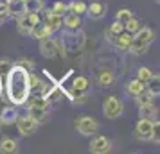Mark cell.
I'll list each match as a JSON object with an SVG mask.
<instances>
[{"label": "cell", "instance_id": "obj_20", "mask_svg": "<svg viewBox=\"0 0 160 154\" xmlns=\"http://www.w3.org/2000/svg\"><path fill=\"white\" fill-rule=\"evenodd\" d=\"M0 152H4V154L18 152V143H16V140H13V138H4L2 142H0Z\"/></svg>", "mask_w": 160, "mask_h": 154}, {"label": "cell", "instance_id": "obj_17", "mask_svg": "<svg viewBox=\"0 0 160 154\" xmlns=\"http://www.w3.org/2000/svg\"><path fill=\"white\" fill-rule=\"evenodd\" d=\"M8 7H9V16L18 18L20 15L25 13V2H22V0H11L8 4Z\"/></svg>", "mask_w": 160, "mask_h": 154}, {"label": "cell", "instance_id": "obj_9", "mask_svg": "<svg viewBox=\"0 0 160 154\" xmlns=\"http://www.w3.org/2000/svg\"><path fill=\"white\" fill-rule=\"evenodd\" d=\"M40 54L47 59H54L58 54H61V49H59V43L56 40H52L51 36L40 40Z\"/></svg>", "mask_w": 160, "mask_h": 154}, {"label": "cell", "instance_id": "obj_4", "mask_svg": "<svg viewBox=\"0 0 160 154\" xmlns=\"http://www.w3.org/2000/svg\"><path fill=\"white\" fill-rule=\"evenodd\" d=\"M15 124H16L18 133H20L22 136H29V134H32V133L38 129V124H40V122L36 120V117H34L32 113H23V115L18 113Z\"/></svg>", "mask_w": 160, "mask_h": 154}, {"label": "cell", "instance_id": "obj_5", "mask_svg": "<svg viewBox=\"0 0 160 154\" xmlns=\"http://www.w3.org/2000/svg\"><path fill=\"white\" fill-rule=\"evenodd\" d=\"M157 129H158V122L149 120V118H140L135 125V136L142 142H149V140H153Z\"/></svg>", "mask_w": 160, "mask_h": 154}, {"label": "cell", "instance_id": "obj_11", "mask_svg": "<svg viewBox=\"0 0 160 154\" xmlns=\"http://www.w3.org/2000/svg\"><path fill=\"white\" fill-rule=\"evenodd\" d=\"M106 36H108V40L113 43V47H115L117 50L121 52H128L130 50V45H131V34L130 32H126V30H122V32H119V34H110V32H106Z\"/></svg>", "mask_w": 160, "mask_h": 154}, {"label": "cell", "instance_id": "obj_30", "mask_svg": "<svg viewBox=\"0 0 160 154\" xmlns=\"http://www.w3.org/2000/svg\"><path fill=\"white\" fill-rule=\"evenodd\" d=\"M0 18L2 20H8L9 18V7L6 2H0Z\"/></svg>", "mask_w": 160, "mask_h": 154}, {"label": "cell", "instance_id": "obj_27", "mask_svg": "<svg viewBox=\"0 0 160 154\" xmlns=\"http://www.w3.org/2000/svg\"><path fill=\"white\" fill-rule=\"evenodd\" d=\"M51 11H52V13H56V15H59V16H63L68 9H67L65 2H54V4H52V7H51Z\"/></svg>", "mask_w": 160, "mask_h": 154}, {"label": "cell", "instance_id": "obj_13", "mask_svg": "<svg viewBox=\"0 0 160 154\" xmlns=\"http://www.w3.org/2000/svg\"><path fill=\"white\" fill-rule=\"evenodd\" d=\"M51 34H52V30L49 29V27H47V23L42 22V20H38L36 25H34V27L31 29V32H29V36H32L34 40H38V41H40V40H43V38H49Z\"/></svg>", "mask_w": 160, "mask_h": 154}, {"label": "cell", "instance_id": "obj_33", "mask_svg": "<svg viewBox=\"0 0 160 154\" xmlns=\"http://www.w3.org/2000/svg\"><path fill=\"white\" fill-rule=\"evenodd\" d=\"M2 23H4V20H2V18H0V25H2Z\"/></svg>", "mask_w": 160, "mask_h": 154}, {"label": "cell", "instance_id": "obj_12", "mask_svg": "<svg viewBox=\"0 0 160 154\" xmlns=\"http://www.w3.org/2000/svg\"><path fill=\"white\" fill-rule=\"evenodd\" d=\"M106 4L104 2H99V0H94V2H90V6H87V15L92 18V20H101L106 16Z\"/></svg>", "mask_w": 160, "mask_h": 154}, {"label": "cell", "instance_id": "obj_31", "mask_svg": "<svg viewBox=\"0 0 160 154\" xmlns=\"http://www.w3.org/2000/svg\"><path fill=\"white\" fill-rule=\"evenodd\" d=\"M2 91H4V82H2V72H0V97H2Z\"/></svg>", "mask_w": 160, "mask_h": 154}, {"label": "cell", "instance_id": "obj_8", "mask_svg": "<svg viewBox=\"0 0 160 154\" xmlns=\"http://www.w3.org/2000/svg\"><path fill=\"white\" fill-rule=\"evenodd\" d=\"M40 20V13H29L25 11L23 15H20L16 18V29L22 36H27L31 32V29L36 25V22Z\"/></svg>", "mask_w": 160, "mask_h": 154}, {"label": "cell", "instance_id": "obj_28", "mask_svg": "<svg viewBox=\"0 0 160 154\" xmlns=\"http://www.w3.org/2000/svg\"><path fill=\"white\" fill-rule=\"evenodd\" d=\"M124 30V25H122V22H119V20H115V22L110 25V29H108V32L110 34H119V32H122Z\"/></svg>", "mask_w": 160, "mask_h": 154}, {"label": "cell", "instance_id": "obj_1", "mask_svg": "<svg viewBox=\"0 0 160 154\" xmlns=\"http://www.w3.org/2000/svg\"><path fill=\"white\" fill-rule=\"evenodd\" d=\"M4 90L8 93V99L15 106H23L25 100L29 99L31 84H29V70L23 68L22 65H11L6 72V84Z\"/></svg>", "mask_w": 160, "mask_h": 154}, {"label": "cell", "instance_id": "obj_23", "mask_svg": "<svg viewBox=\"0 0 160 154\" xmlns=\"http://www.w3.org/2000/svg\"><path fill=\"white\" fill-rule=\"evenodd\" d=\"M113 81H115V75H113V72L112 70H101L99 72V75H97V82H99V86H110V84H113Z\"/></svg>", "mask_w": 160, "mask_h": 154}, {"label": "cell", "instance_id": "obj_16", "mask_svg": "<svg viewBox=\"0 0 160 154\" xmlns=\"http://www.w3.org/2000/svg\"><path fill=\"white\" fill-rule=\"evenodd\" d=\"M43 22L47 23V27H49L52 32H58V30L61 29V16L56 15V13H52V11H47Z\"/></svg>", "mask_w": 160, "mask_h": 154}, {"label": "cell", "instance_id": "obj_15", "mask_svg": "<svg viewBox=\"0 0 160 154\" xmlns=\"http://www.w3.org/2000/svg\"><path fill=\"white\" fill-rule=\"evenodd\" d=\"M16 117H18V110H16V106H6L2 113H0V122L4 125H9V124H15Z\"/></svg>", "mask_w": 160, "mask_h": 154}, {"label": "cell", "instance_id": "obj_7", "mask_svg": "<svg viewBox=\"0 0 160 154\" xmlns=\"http://www.w3.org/2000/svg\"><path fill=\"white\" fill-rule=\"evenodd\" d=\"M74 127L83 136H94L95 133L99 131V122L94 117H79V118H76Z\"/></svg>", "mask_w": 160, "mask_h": 154}, {"label": "cell", "instance_id": "obj_24", "mask_svg": "<svg viewBox=\"0 0 160 154\" xmlns=\"http://www.w3.org/2000/svg\"><path fill=\"white\" fill-rule=\"evenodd\" d=\"M25 11H29V13H42L43 11V0H25Z\"/></svg>", "mask_w": 160, "mask_h": 154}, {"label": "cell", "instance_id": "obj_2", "mask_svg": "<svg viewBox=\"0 0 160 154\" xmlns=\"http://www.w3.org/2000/svg\"><path fill=\"white\" fill-rule=\"evenodd\" d=\"M153 40H155V32H153L149 27H140L137 32H133L131 34V45H130V52L133 54H144L148 49H149V45L153 43Z\"/></svg>", "mask_w": 160, "mask_h": 154}, {"label": "cell", "instance_id": "obj_3", "mask_svg": "<svg viewBox=\"0 0 160 154\" xmlns=\"http://www.w3.org/2000/svg\"><path fill=\"white\" fill-rule=\"evenodd\" d=\"M83 43H85V36L81 34L79 30L76 29V32L70 30V34H65L59 41V49H61V54H67V52H79L83 49Z\"/></svg>", "mask_w": 160, "mask_h": 154}, {"label": "cell", "instance_id": "obj_29", "mask_svg": "<svg viewBox=\"0 0 160 154\" xmlns=\"http://www.w3.org/2000/svg\"><path fill=\"white\" fill-rule=\"evenodd\" d=\"M130 16H133V13H131L130 9H121V11H117V20H119V22H126V20H128V18H130Z\"/></svg>", "mask_w": 160, "mask_h": 154}, {"label": "cell", "instance_id": "obj_34", "mask_svg": "<svg viewBox=\"0 0 160 154\" xmlns=\"http://www.w3.org/2000/svg\"><path fill=\"white\" fill-rule=\"evenodd\" d=\"M155 2H157V4H158V0H155Z\"/></svg>", "mask_w": 160, "mask_h": 154}, {"label": "cell", "instance_id": "obj_10", "mask_svg": "<svg viewBox=\"0 0 160 154\" xmlns=\"http://www.w3.org/2000/svg\"><path fill=\"white\" fill-rule=\"evenodd\" d=\"M88 151L92 154H106L112 151V142H110V138L102 136V134L94 136L88 143Z\"/></svg>", "mask_w": 160, "mask_h": 154}, {"label": "cell", "instance_id": "obj_25", "mask_svg": "<svg viewBox=\"0 0 160 154\" xmlns=\"http://www.w3.org/2000/svg\"><path fill=\"white\" fill-rule=\"evenodd\" d=\"M122 25H124V30H126V32H130V34H133V32H137V30L140 29V23H138V20H137V18H133V16H130V18H128Z\"/></svg>", "mask_w": 160, "mask_h": 154}, {"label": "cell", "instance_id": "obj_21", "mask_svg": "<svg viewBox=\"0 0 160 154\" xmlns=\"http://www.w3.org/2000/svg\"><path fill=\"white\" fill-rule=\"evenodd\" d=\"M67 13H74V15H85L87 13V4L83 0H72L70 4H67Z\"/></svg>", "mask_w": 160, "mask_h": 154}, {"label": "cell", "instance_id": "obj_18", "mask_svg": "<svg viewBox=\"0 0 160 154\" xmlns=\"http://www.w3.org/2000/svg\"><path fill=\"white\" fill-rule=\"evenodd\" d=\"M146 90V84L142 81H138V79H133V81H130L128 84H126V93L131 97H137L138 93H142Z\"/></svg>", "mask_w": 160, "mask_h": 154}, {"label": "cell", "instance_id": "obj_32", "mask_svg": "<svg viewBox=\"0 0 160 154\" xmlns=\"http://www.w3.org/2000/svg\"><path fill=\"white\" fill-rule=\"evenodd\" d=\"M2 2H6V4H9V2H11V0H2Z\"/></svg>", "mask_w": 160, "mask_h": 154}, {"label": "cell", "instance_id": "obj_14", "mask_svg": "<svg viewBox=\"0 0 160 154\" xmlns=\"http://www.w3.org/2000/svg\"><path fill=\"white\" fill-rule=\"evenodd\" d=\"M61 27H65L68 30H76L81 27V16L74 15V13H65L61 16Z\"/></svg>", "mask_w": 160, "mask_h": 154}, {"label": "cell", "instance_id": "obj_22", "mask_svg": "<svg viewBox=\"0 0 160 154\" xmlns=\"http://www.w3.org/2000/svg\"><path fill=\"white\" fill-rule=\"evenodd\" d=\"M155 93H151L149 90H144L142 93H138L137 97H133L135 99V102H137V106L140 108V106H148V104H153V100H155Z\"/></svg>", "mask_w": 160, "mask_h": 154}, {"label": "cell", "instance_id": "obj_19", "mask_svg": "<svg viewBox=\"0 0 160 154\" xmlns=\"http://www.w3.org/2000/svg\"><path fill=\"white\" fill-rule=\"evenodd\" d=\"M158 115V110L155 108V104H148V106H140L138 108V117L140 118H149V120H155Z\"/></svg>", "mask_w": 160, "mask_h": 154}, {"label": "cell", "instance_id": "obj_26", "mask_svg": "<svg viewBox=\"0 0 160 154\" xmlns=\"http://www.w3.org/2000/svg\"><path fill=\"white\" fill-rule=\"evenodd\" d=\"M151 77H153V72L149 70V68H146V66H140V68L137 70V79H138V81H142L144 84L149 81Z\"/></svg>", "mask_w": 160, "mask_h": 154}, {"label": "cell", "instance_id": "obj_6", "mask_svg": "<svg viewBox=\"0 0 160 154\" xmlns=\"http://www.w3.org/2000/svg\"><path fill=\"white\" fill-rule=\"evenodd\" d=\"M122 102L121 99H117L115 95H110L104 99V104H102V115L108 118V120H115L122 115Z\"/></svg>", "mask_w": 160, "mask_h": 154}]
</instances>
